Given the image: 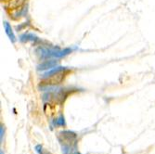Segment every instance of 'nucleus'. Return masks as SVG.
Wrapping results in <instances>:
<instances>
[{"label": "nucleus", "mask_w": 155, "mask_h": 154, "mask_svg": "<svg viewBox=\"0 0 155 154\" xmlns=\"http://www.w3.org/2000/svg\"><path fill=\"white\" fill-rule=\"evenodd\" d=\"M58 139L61 142L62 147H66L69 149H72L73 146H76L77 142V135L74 131L64 130L59 133Z\"/></svg>", "instance_id": "obj_3"}, {"label": "nucleus", "mask_w": 155, "mask_h": 154, "mask_svg": "<svg viewBox=\"0 0 155 154\" xmlns=\"http://www.w3.org/2000/svg\"><path fill=\"white\" fill-rule=\"evenodd\" d=\"M67 72L68 69L65 67H58L57 69H53L50 72H48L44 74V79L42 84L45 85V87L61 84L64 80Z\"/></svg>", "instance_id": "obj_1"}, {"label": "nucleus", "mask_w": 155, "mask_h": 154, "mask_svg": "<svg viewBox=\"0 0 155 154\" xmlns=\"http://www.w3.org/2000/svg\"><path fill=\"white\" fill-rule=\"evenodd\" d=\"M0 137H1V143L3 142V136H4V126L3 124H1V127H0Z\"/></svg>", "instance_id": "obj_9"}, {"label": "nucleus", "mask_w": 155, "mask_h": 154, "mask_svg": "<svg viewBox=\"0 0 155 154\" xmlns=\"http://www.w3.org/2000/svg\"><path fill=\"white\" fill-rule=\"evenodd\" d=\"M35 151H36L38 154H52L50 151H48V149H44V147L42 146V145H40V144L36 145L35 148Z\"/></svg>", "instance_id": "obj_7"}, {"label": "nucleus", "mask_w": 155, "mask_h": 154, "mask_svg": "<svg viewBox=\"0 0 155 154\" xmlns=\"http://www.w3.org/2000/svg\"><path fill=\"white\" fill-rule=\"evenodd\" d=\"M4 28H5L6 34H7V35L8 36L9 40L12 42V43H15L16 37H15V34H14V33H13V30H12V28H11V25H10L8 21H4Z\"/></svg>", "instance_id": "obj_5"}, {"label": "nucleus", "mask_w": 155, "mask_h": 154, "mask_svg": "<svg viewBox=\"0 0 155 154\" xmlns=\"http://www.w3.org/2000/svg\"><path fill=\"white\" fill-rule=\"evenodd\" d=\"M0 154H4V152H3V150H2V149L0 150Z\"/></svg>", "instance_id": "obj_11"}, {"label": "nucleus", "mask_w": 155, "mask_h": 154, "mask_svg": "<svg viewBox=\"0 0 155 154\" xmlns=\"http://www.w3.org/2000/svg\"><path fill=\"white\" fill-rule=\"evenodd\" d=\"M58 64L57 61L54 60H49V61H45L44 62H42L37 66L38 71H46V70H51L54 67H56Z\"/></svg>", "instance_id": "obj_4"}, {"label": "nucleus", "mask_w": 155, "mask_h": 154, "mask_svg": "<svg viewBox=\"0 0 155 154\" xmlns=\"http://www.w3.org/2000/svg\"><path fill=\"white\" fill-rule=\"evenodd\" d=\"M36 52L40 56L41 59H48V58H62L65 57L66 55L72 52L71 48H65V49H60L59 48H39Z\"/></svg>", "instance_id": "obj_2"}, {"label": "nucleus", "mask_w": 155, "mask_h": 154, "mask_svg": "<svg viewBox=\"0 0 155 154\" xmlns=\"http://www.w3.org/2000/svg\"><path fill=\"white\" fill-rule=\"evenodd\" d=\"M54 124H55V126H65L64 117L61 115L58 119H56V121L54 122Z\"/></svg>", "instance_id": "obj_8"}, {"label": "nucleus", "mask_w": 155, "mask_h": 154, "mask_svg": "<svg viewBox=\"0 0 155 154\" xmlns=\"http://www.w3.org/2000/svg\"><path fill=\"white\" fill-rule=\"evenodd\" d=\"M70 154H81L80 152H78L77 150H74V151H71V153Z\"/></svg>", "instance_id": "obj_10"}, {"label": "nucleus", "mask_w": 155, "mask_h": 154, "mask_svg": "<svg viewBox=\"0 0 155 154\" xmlns=\"http://www.w3.org/2000/svg\"><path fill=\"white\" fill-rule=\"evenodd\" d=\"M38 40L36 36H35L33 34H25L21 36V42H28V41H35Z\"/></svg>", "instance_id": "obj_6"}]
</instances>
